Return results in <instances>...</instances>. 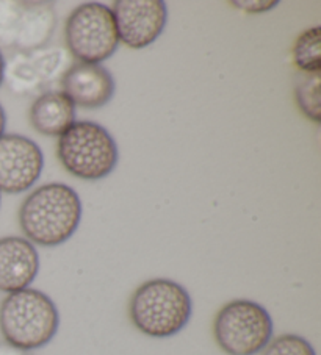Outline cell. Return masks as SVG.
I'll return each mask as SVG.
<instances>
[{
	"label": "cell",
	"instance_id": "cell-15",
	"mask_svg": "<svg viewBox=\"0 0 321 355\" xmlns=\"http://www.w3.org/2000/svg\"><path fill=\"white\" fill-rule=\"evenodd\" d=\"M262 355H317L311 343L299 335L287 334L271 340Z\"/></svg>",
	"mask_w": 321,
	"mask_h": 355
},
{
	"label": "cell",
	"instance_id": "cell-17",
	"mask_svg": "<svg viewBox=\"0 0 321 355\" xmlns=\"http://www.w3.org/2000/svg\"><path fill=\"white\" fill-rule=\"evenodd\" d=\"M0 355H30L27 351H22L19 347L11 346L10 343H0Z\"/></svg>",
	"mask_w": 321,
	"mask_h": 355
},
{
	"label": "cell",
	"instance_id": "cell-7",
	"mask_svg": "<svg viewBox=\"0 0 321 355\" xmlns=\"http://www.w3.org/2000/svg\"><path fill=\"white\" fill-rule=\"evenodd\" d=\"M118 38L131 49H145L163 33L168 8L162 0H118L113 3Z\"/></svg>",
	"mask_w": 321,
	"mask_h": 355
},
{
	"label": "cell",
	"instance_id": "cell-10",
	"mask_svg": "<svg viewBox=\"0 0 321 355\" xmlns=\"http://www.w3.org/2000/svg\"><path fill=\"white\" fill-rule=\"evenodd\" d=\"M40 271V255L27 238L0 240V291L16 293L33 284Z\"/></svg>",
	"mask_w": 321,
	"mask_h": 355
},
{
	"label": "cell",
	"instance_id": "cell-3",
	"mask_svg": "<svg viewBox=\"0 0 321 355\" xmlns=\"http://www.w3.org/2000/svg\"><path fill=\"white\" fill-rule=\"evenodd\" d=\"M60 327L58 309L40 290L11 293L0 305V330L7 343L22 351H35L52 341Z\"/></svg>",
	"mask_w": 321,
	"mask_h": 355
},
{
	"label": "cell",
	"instance_id": "cell-4",
	"mask_svg": "<svg viewBox=\"0 0 321 355\" xmlns=\"http://www.w3.org/2000/svg\"><path fill=\"white\" fill-rule=\"evenodd\" d=\"M57 155L67 173L82 180H101L113 173L120 150L112 135L92 121H76L58 138Z\"/></svg>",
	"mask_w": 321,
	"mask_h": 355
},
{
	"label": "cell",
	"instance_id": "cell-14",
	"mask_svg": "<svg viewBox=\"0 0 321 355\" xmlns=\"http://www.w3.org/2000/svg\"><path fill=\"white\" fill-rule=\"evenodd\" d=\"M293 61L301 72L321 69V27L315 26L302 32L295 41Z\"/></svg>",
	"mask_w": 321,
	"mask_h": 355
},
{
	"label": "cell",
	"instance_id": "cell-9",
	"mask_svg": "<svg viewBox=\"0 0 321 355\" xmlns=\"http://www.w3.org/2000/svg\"><path fill=\"white\" fill-rule=\"evenodd\" d=\"M61 88L74 105L97 110L113 99L115 78L102 64L76 63L65 71Z\"/></svg>",
	"mask_w": 321,
	"mask_h": 355
},
{
	"label": "cell",
	"instance_id": "cell-19",
	"mask_svg": "<svg viewBox=\"0 0 321 355\" xmlns=\"http://www.w3.org/2000/svg\"><path fill=\"white\" fill-rule=\"evenodd\" d=\"M3 78H5V58L2 52H0V85H2Z\"/></svg>",
	"mask_w": 321,
	"mask_h": 355
},
{
	"label": "cell",
	"instance_id": "cell-6",
	"mask_svg": "<svg viewBox=\"0 0 321 355\" xmlns=\"http://www.w3.org/2000/svg\"><path fill=\"white\" fill-rule=\"evenodd\" d=\"M65 40L79 63L101 64L108 60L120 46L112 8L96 2L80 5L67 16Z\"/></svg>",
	"mask_w": 321,
	"mask_h": 355
},
{
	"label": "cell",
	"instance_id": "cell-1",
	"mask_svg": "<svg viewBox=\"0 0 321 355\" xmlns=\"http://www.w3.org/2000/svg\"><path fill=\"white\" fill-rule=\"evenodd\" d=\"M82 221V200L65 183H47L30 193L19 208V224L32 244L55 248L76 234Z\"/></svg>",
	"mask_w": 321,
	"mask_h": 355
},
{
	"label": "cell",
	"instance_id": "cell-13",
	"mask_svg": "<svg viewBox=\"0 0 321 355\" xmlns=\"http://www.w3.org/2000/svg\"><path fill=\"white\" fill-rule=\"evenodd\" d=\"M321 77L320 72H299L295 85V99L308 121L321 122Z\"/></svg>",
	"mask_w": 321,
	"mask_h": 355
},
{
	"label": "cell",
	"instance_id": "cell-2",
	"mask_svg": "<svg viewBox=\"0 0 321 355\" xmlns=\"http://www.w3.org/2000/svg\"><path fill=\"white\" fill-rule=\"evenodd\" d=\"M193 304L188 291L170 279H152L141 284L131 297L129 315L141 334L152 338H170L187 326Z\"/></svg>",
	"mask_w": 321,
	"mask_h": 355
},
{
	"label": "cell",
	"instance_id": "cell-12",
	"mask_svg": "<svg viewBox=\"0 0 321 355\" xmlns=\"http://www.w3.org/2000/svg\"><path fill=\"white\" fill-rule=\"evenodd\" d=\"M28 116L38 133L61 137L76 122V105L61 91H49L36 97Z\"/></svg>",
	"mask_w": 321,
	"mask_h": 355
},
{
	"label": "cell",
	"instance_id": "cell-11",
	"mask_svg": "<svg viewBox=\"0 0 321 355\" xmlns=\"http://www.w3.org/2000/svg\"><path fill=\"white\" fill-rule=\"evenodd\" d=\"M61 58H65L61 49L57 51L41 47L30 52H21L8 67L10 82L19 93H28L44 87L57 76Z\"/></svg>",
	"mask_w": 321,
	"mask_h": 355
},
{
	"label": "cell",
	"instance_id": "cell-18",
	"mask_svg": "<svg viewBox=\"0 0 321 355\" xmlns=\"http://www.w3.org/2000/svg\"><path fill=\"white\" fill-rule=\"evenodd\" d=\"M5 125H7V116H5L3 108L0 105V137L5 135Z\"/></svg>",
	"mask_w": 321,
	"mask_h": 355
},
{
	"label": "cell",
	"instance_id": "cell-5",
	"mask_svg": "<svg viewBox=\"0 0 321 355\" xmlns=\"http://www.w3.org/2000/svg\"><path fill=\"white\" fill-rule=\"evenodd\" d=\"M213 335L227 355H256L273 338V320L261 304L237 299L217 313Z\"/></svg>",
	"mask_w": 321,
	"mask_h": 355
},
{
	"label": "cell",
	"instance_id": "cell-16",
	"mask_svg": "<svg viewBox=\"0 0 321 355\" xmlns=\"http://www.w3.org/2000/svg\"><path fill=\"white\" fill-rule=\"evenodd\" d=\"M231 5L238 10L246 11V13H263V11L273 10L277 2H257V0L251 2V0H248V2H231Z\"/></svg>",
	"mask_w": 321,
	"mask_h": 355
},
{
	"label": "cell",
	"instance_id": "cell-8",
	"mask_svg": "<svg viewBox=\"0 0 321 355\" xmlns=\"http://www.w3.org/2000/svg\"><path fill=\"white\" fill-rule=\"evenodd\" d=\"M44 168V155L22 135L0 137V191L19 194L33 187Z\"/></svg>",
	"mask_w": 321,
	"mask_h": 355
}]
</instances>
